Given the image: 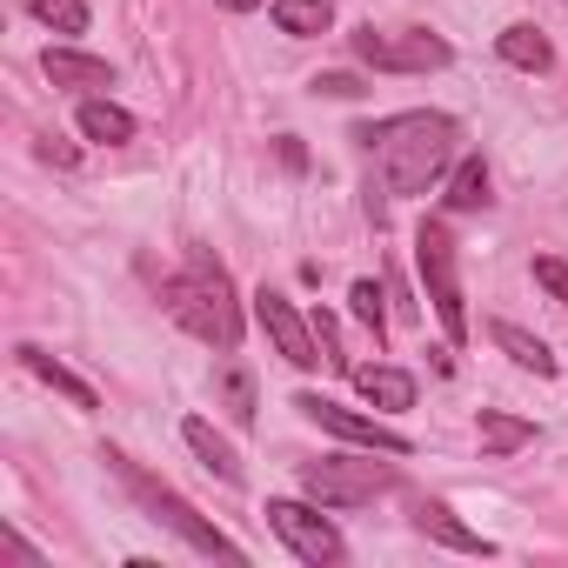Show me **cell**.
Instances as JSON below:
<instances>
[{"instance_id": "19", "label": "cell", "mask_w": 568, "mask_h": 568, "mask_svg": "<svg viewBox=\"0 0 568 568\" xmlns=\"http://www.w3.org/2000/svg\"><path fill=\"white\" fill-rule=\"evenodd\" d=\"M535 442V422L521 415H501V408H481V455H515Z\"/></svg>"}, {"instance_id": "10", "label": "cell", "mask_w": 568, "mask_h": 568, "mask_svg": "<svg viewBox=\"0 0 568 568\" xmlns=\"http://www.w3.org/2000/svg\"><path fill=\"white\" fill-rule=\"evenodd\" d=\"M415 528H422L428 541L455 548V555H495V541H488V535H475V528H468L448 501H422V508H415Z\"/></svg>"}, {"instance_id": "21", "label": "cell", "mask_w": 568, "mask_h": 568, "mask_svg": "<svg viewBox=\"0 0 568 568\" xmlns=\"http://www.w3.org/2000/svg\"><path fill=\"white\" fill-rule=\"evenodd\" d=\"M28 14L48 21L54 34H88V0H28Z\"/></svg>"}, {"instance_id": "8", "label": "cell", "mask_w": 568, "mask_h": 568, "mask_svg": "<svg viewBox=\"0 0 568 568\" xmlns=\"http://www.w3.org/2000/svg\"><path fill=\"white\" fill-rule=\"evenodd\" d=\"M315 428H328V435H342V442H355V448H375V455H415V442L402 435V428H388V422H375V415H355V408H342V402H328V395H302L295 402Z\"/></svg>"}, {"instance_id": "24", "label": "cell", "mask_w": 568, "mask_h": 568, "mask_svg": "<svg viewBox=\"0 0 568 568\" xmlns=\"http://www.w3.org/2000/svg\"><path fill=\"white\" fill-rule=\"evenodd\" d=\"M535 281H541V288L568 308V261H555V254H535Z\"/></svg>"}, {"instance_id": "9", "label": "cell", "mask_w": 568, "mask_h": 568, "mask_svg": "<svg viewBox=\"0 0 568 568\" xmlns=\"http://www.w3.org/2000/svg\"><path fill=\"white\" fill-rule=\"evenodd\" d=\"M254 322H261V335L274 342V355L288 362V368H315V362H322V335L295 315V302H288V295L261 288V295H254Z\"/></svg>"}, {"instance_id": "15", "label": "cell", "mask_w": 568, "mask_h": 568, "mask_svg": "<svg viewBox=\"0 0 568 568\" xmlns=\"http://www.w3.org/2000/svg\"><path fill=\"white\" fill-rule=\"evenodd\" d=\"M495 54H501L508 68H521V74H548V68H555V48H548V34H541V28H528V21L501 28Z\"/></svg>"}, {"instance_id": "25", "label": "cell", "mask_w": 568, "mask_h": 568, "mask_svg": "<svg viewBox=\"0 0 568 568\" xmlns=\"http://www.w3.org/2000/svg\"><path fill=\"white\" fill-rule=\"evenodd\" d=\"M315 94H335V101H355V94H362V81H355V74H315Z\"/></svg>"}, {"instance_id": "14", "label": "cell", "mask_w": 568, "mask_h": 568, "mask_svg": "<svg viewBox=\"0 0 568 568\" xmlns=\"http://www.w3.org/2000/svg\"><path fill=\"white\" fill-rule=\"evenodd\" d=\"M181 442L201 455V468H207V475H221L227 488L241 481V455L227 448V435H214V422H207V415H187V422H181Z\"/></svg>"}, {"instance_id": "6", "label": "cell", "mask_w": 568, "mask_h": 568, "mask_svg": "<svg viewBox=\"0 0 568 568\" xmlns=\"http://www.w3.org/2000/svg\"><path fill=\"white\" fill-rule=\"evenodd\" d=\"M348 48L375 74H435V68L455 61V48L442 34H428V28H362Z\"/></svg>"}, {"instance_id": "11", "label": "cell", "mask_w": 568, "mask_h": 568, "mask_svg": "<svg viewBox=\"0 0 568 568\" xmlns=\"http://www.w3.org/2000/svg\"><path fill=\"white\" fill-rule=\"evenodd\" d=\"M14 355H21V368H28V375H41V382H48L54 395H68V402L81 408V415H94V408H101V395H94V388H88V382H81V375L68 368V362H54L48 348H34V342H21Z\"/></svg>"}, {"instance_id": "4", "label": "cell", "mask_w": 568, "mask_h": 568, "mask_svg": "<svg viewBox=\"0 0 568 568\" xmlns=\"http://www.w3.org/2000/svg\"><path fill=\"white\" fill-rule=\"evenodd\" d=\"M402 475L388 462H355V455H322V462H302V495L322 501V508H362L375 495H388Z\"/></svg>"}, {"instance_id": "16", "label": "cell", "mask_w": 568, "mask_h": 568, "mask_svg": "<svg viewBox=\"0 0 568 568\" xmlns=\"http://www.w3.org/2000/svg\"><path fill=\"white\" fill-rule=\"evenodd\" d=\"M488 335H495V348H501L515 368H528V375H555V355H548L541 335H528V328H515V322H495Z\"/></svg>"}, {"instance_id": "3", "label": "cell", "mask_w": 568, "mask_h": 568, "mask_svg": "<svg viewBox=\"0 0 568 568\" xmlns=\"http://www.w3.org/2000/svg\"><path fill=\"white\" fill-rule=\"evenodd\" d=\"M101 462H108V468L121 475V488H128V495H134V501L148 508V521H161L168 535H181V541H187L194 555H221V561H241V541H227V535H221L214 521H201V515H194V508H187V501H181V495H174L168 481H154V475H148L141 462H128L121 448H108Z\"/></svg>"}, {"instance_id": "13", "label": "cell", "mask_w": 568, "mask_h": 568, "mask_svg": "<svg viewBox=\"0 0 568 568\" xmlns=\"http://www.w3.org/2000/svg\"><path fill=\"white\" fill-rule=\"evenodd\" d=\"M41 68H48L54 88H114V68L101 54H81V48H48Z\"/></svg>"}, {"instance_id": "7", "label": "cell", "mask_w": 568, "mask_h": 568, "mask_svg": "<svg viewBox=\"0 0 568 568\" xmlns=\"http://www.w3.org/2000/svg\"><path fill=\"white\" fill-rule=\"evenodd\" d=\"M261 515H267V528H274L281 541H288V555H295V561H315V568H322V561H342V555H348V548H342V535H335V521H328V515H315L308 501H281V495H274Z\"/></svg>"}, {"instance_id": "22", "label": "cell", "mask_w": 568, "mask_h": 568, "mask_svg": "<svg viewBox=\"0 0 568 568\" xmlns=\"http://www.w3.org/2000/svg\"><path fill=\"white\" fill-rule=\"evenodd\" d=\"M214 382H221V402H227V415L247 428V422H254V382H247V368H234V362H227Z\"/></svg>"}, {"instance_id": "26", "label": "cell", "mask_w": 568, "mask_h": 568, "mask_svg": "<svg viewBox=\"0 0 568 568\" xmlns=\"http://www.w3.org/2000/svg\"><path fill=\"white\" fill-rule=\"evenodd\" d=\"M41 154H48L54 168H74V148H61V141H41Z\"/></svg>"}, {"instance_id": "18", "label": "cell", "mask_w": 568, "mask_h": 568, "mask_svg": "<svg viewBox=\"0 0 568 568\" xmlns=\"http://www.w3.org/2000/svg\"><path fill=\"white\" fill-rule=\"evenodd\" d=\"M274 28L295 34V41H308V34H328L335 28V8H328V0H274Z\"/></svg>"}, {"instance_id": "2", "label": "cell", "mask_w": 568, "mask_h": 568, "mask_svg": "<svg viewBox=\"0 0 568 568\" xmlns=\"http://www.w3.org/2000/svg\"><path fill=\"white\" fill-rule=\"evenodd\" d=\"M161 308H168L194 342H207V348H221V355L241 348V302H234V281H227L221 261L194 254L181 274H168V281H161Z\"/></svg>"}, {"instance_id": "23", "label": "cell", "mask_w": 568, "mask_h": 568, "mask_svg": "<svg viewBox=\"0 0 568 568\" xmlns=\"http://www.w3.org/2000/svg\"><path fill=\"white\" fill-rule=\"evenodd\" d=\"M348 302H355V322H362V328H375V342H382V335H388L382 288H375V281H355V288H348Z\"/></svg>"}, {"instance_id": "5", "label": "cell", "mask_w": 568, "mask_h": 568, "mask_svg": "<svg viewBox=\"0 0 568 568\" xmlns=\"http://www.w3.org/2000/svg\"><path fill=\"white\" fill-rule=\"evenodd\" d=\"M415 267H422V288L448 328V342H468V302H462V267H455V234L442 221H422L415 234Z\"/></svg>"}, {"instance_id": "20", "label": "cell", "mask_w": 568, "mask_h": 568, "mask_svg": "<svg viewBox=\"0 0 568 568\" xmlns=\"http://www.w3.org/2000/svg\"><path fill=\"white\" fill-rule=\"evenodd\" d=\"M448 207L455 214H475V207H488V168L468 154V161H455V181H448Z\"/></svg>"}, {"instance_id": "17", "label": "cell", "mask_w": 568, "mask_h": 568, "mask_svg": "<svg viewBox=\"0 0 568 568\" xmlns=\"http://www.w3.org/2000/svg\"><path fill=\"white\" fill-rule=\"evenodd\" d=\"M74 128H81L88 141H108V148H121V141H134V114H128V108H114V101H81V114H74Z\"/></svg>"}, {"instance_id": "12", "label": "cell", "mask_w": 568, "mask_h": 568, "mask_svg": "<svg viewBox=\"0 0 568 568\" xmlns=\"http://www.w3.org/2000/svg\"><path fill=\"white\" fill-rule=\"evenodd\" d=\"M348 375H355L362 402H375V408H388V415L415 408V375H408V368H388V362H362V368H348Z\"/></svg>"}, {"instance_id": "27", "label": "cell", "mask_w": 568, "mask_h": 568, "mask_svg": "<svg viewBox=\"0 0 568 568\" xmlns=\"http://www.w3.org/2000/svg\"><path fill=\"white\" fill-rule=\"evenodd\" d=\"M221 8H227V14H247V8H261V0H221Z\"/></svg>"}, {"instance_id": "1", "label": "cell", "mask_w": 568, "mask_h": 568, "mask_svg": "<svg viewBox=\"0 0 568 568\" xmlns=\"http://www.w3.org/2000/svg\"><path fill=\"white\" fill-rule=\"evenodd\" d=\"M368 154H375V174H382V194H428L448 168H455V148H462V128L455 114H435V108H415V114H388L375 128L355 134Z\"/></svg>"}]
</instances>
